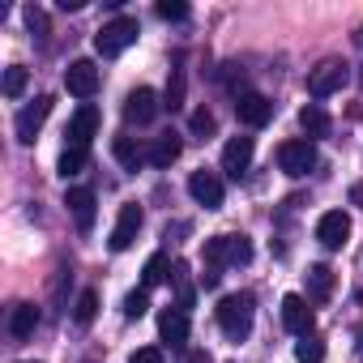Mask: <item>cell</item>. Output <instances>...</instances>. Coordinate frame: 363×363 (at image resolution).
I'll return each instance as SVG.
<instances>
[{
    "label": "cell",
    "instance_id": "1",
    "mask_svg": "<svg viewBox=\"0 0 363 363\" xmlns=\"http://www.w3.org/2000/svg\"><path fill=\"white\" fill-rule=\"evenodd\" d=\"M252 316H257L252 295H227V299L218 303V325H223V333H227L231 342H244V337L252 333Z\"/></svg>",
    "mask_w": 363,
    "mask_h": 363
},
{
    "label": "cell",
    "instance_id": "2",
    "mask_svg": "<svg viewBox=\"0 0 363 363\" xmlns=\"http://www.w3.org/2000/svg\"><path fill=\"white\" fill-rule=\"evenodd\" d=\"M137 18H111L99 35H94V52L99 56H120V52H128L133 43H137Z\"/></svg>",
    "mask_w": 363,
    "mask_h": 363
},
{
    "label": "cell",
    "instance_id": "3",
    "mask_svg": "<svg viewBox=\"0 0 363 363\" xmlns=\"http://www.w3.org/2000/svg\"><path fill=\"white\" fill-rule=\"evenodd\" d=\"M278 167L286 171V175H308L312 167H316V145L308 141V137H299V141H282L278 145Z\"/></svg>",
    "mask_w": 363,
    "mask_h": 363
},
{
    "label": "cell",
    "instance_id": "4",
    "mask_svg": "<svg viewBox=\"0 0 363 363\" xmlns=\"http://www.w3.org/2000/svg\"><path fill=\"white\" fill-rule=\"evenodd\" d=\"M346 86V65L342 60H320L312 73H308V94L312 99H329Z\"/></svg>",
    "mask_w": 363,
    "mask_h": 363
},
{
    "label": "cell",
    "instance_id": "5",
    "mask_svg": "<svg viewBox=\"0 0 363 363\" xmlns=\"http://www.w3.org/2000/svg\"><path fill=\"white\" fill-rule=\"evenodd\" d=\"M189 193H193V201H197V206H206V210H218V206H223V197H227L223 175H214V171H206V167L189 175Z\"/></svg>",
    "mask_w": 363,
    "mask_h": 363
},
{
    "label": "cell",
    "instance_id": "6",
    "mask_svg": "<svg viewBox=\"0 0 363 363\" xmlns=\"http://www.w3.org/2000/svg\"><path fill=\"white\" fill-rule=\"evenodd\" d=\"M52 116V94H39L35 103H26L22 111H18V120H13V133H18V141H35V133L43 128V120Z\"/></svg>",
    "mask_w": 363,
    "mask_h": 363
},
{
    "label": "cell",
    "instance_id": "7",
    "mask_svg": "<svg viewBox=\"0 0 363 363\" xmlns=\"http://www.w3.org/2000/svg\"><path fill=\"white\" fill-rule=\"evenodd\" d=\"M235 116H240V124L261 128V124L274 120V103L265 94H257V90H244V94H235Z\"/></svg>",
    "mask_w": 363,
    "mask_h": 363
},
{
    "label": "cell",
    "instance_id": "8",
    "mask_svg": "<svg viewBox=\"0 0 363 363\" xmlns=\"http://www.w3.org/2000/svg\"><path fill=\"white\" fill-rule=\"evenodd\" d=\"M65 90L77 94V99H94V90H99V65L94 60H73L65 69Z\"/></svg>",
    "mask_w": 363,
    "mask_h": 363
},
{
    "label": "cell",
    "instance_id": "9",
    "mask_svg": "<svg viewBox=\"0 0 363 363\" xmlns=\"http://www.w3.org/2000/svg\"><path fill=\"white\" fill-rule=\"evenodd\" d=\"M158 111H162V99H158L150 86H137V90L124 99V120H128V124H150Z\"/></svg>",
    "mask_w": 363,
    "mask_h": 363
},
{
    "label": "cell",
    "instance_id": "10",
    "mask_svg": "<svg viewBox=\"0 0 363 363\" xmlns=\"http://www.w3.org/2000/svg\"><path fill=\"white\" fill-rule=\"evenodd\" d=\"M316 240H320V248L337 252V248L350 240V218H346V210H329V214H320V223H316Z\"/></svg>",
    "mask_w": 363,
    "mask_h": 363
},
{
    "label": "cell",
    "instance_id": "11",
    "mask_svg": "<svg viewBox=\"0 0 363 363\" xmlns=\"http://www.w3.org/2000/svg\"><path fill=\"white\" fill-rule=\"evenodd\" d=\"M252 154H257V141H252V137H231V141L223 145V171H227L231 179H240V175L252 167Z\"/></svg>",
    "mask_w": 363,
    "mask_h": 363
},
{
    "label": "cell",
    "instance_id": "12",
    "mask_svg": "<svg viewBox=\"0 0 363 363\" xmlns=\"http://www.w3.org/2000/svg\"><path fill=\"white\" fill-rule=\"evenodd\" d=\"M137 231H141V206H120V218H116V231H111V252H128L133 248V240H137Z\"/></svg>",
    "mask_w": 363,
    "mask_h": 363
},
{
    "label": "cell",
    "instance_id": "13",
    "mask_svg": "<svg viewBox=\"0 0 363 363\" xmlns=\"http://www.w3.org/2000/svg\"><path fill=\"white\" fill-rule=\"evenodd\" d=\"M282 329L295 333V337H308V333H312V308H308V295H286V299H282Z\"/></svg>",
    "mask_w": 363,
    "mask_h": 363
},
{
    "label": "cell",
    "instance_id": "14",
    "mask_svg": "<svg viewBox=\"0 0 363 363\" xmlns=\"http://www.w3.org/2000/svg\"><path fill=\"white\" fill-rule=\"evenodd\" d=\"M94 133H99V107H94V103H82V107L73 111L65 137H69V145H90Z\"/></svg>",
    "mask_w": 363,
    "mask_h": 363
},
{
    "label": "cell",
    "instance_id": "15",
    "mask_svg": "<svg viewBox=\"0 0 363 363\" xmlns=\"http://www.w3.org/2000/svg\"><path fill=\"white\" fill-rule=\"evenodd\" d=\"M65 206H69V214H73V223H77L82 231L94 227V206H99V201H94L90 189H69V193H65Z\"/></svg>",
    "mask_w": 363,
    "mask_h": 363
},
{
    "label": "cell",
    "instance_id": "16",
    "mask_svg": "<svg viewBox=\"0 0 363 363\" xmlns=\"http://www.w3.org/2000/svg\"><path fill=\"white\" fill-rule=\"evenodd\" d=\"M158 333L167 346H184L189 342V312H179V308H167L158 316Z\"/></svg>",
    "mask_w": 363,
    "mask_h": 363
},
{
    "label": "cell",
    "instance_id": "17",
    "mask_svg": "<svg viewBox=\"0 0 363 363\" xmlns=\"http://www.w3.org/2000/svg\"><path fill=\"white\" fill-rule=\"evenodd\" d=\"M179 150H184V141H179L175 133H162V137H154V141H150L145 158H150L154 167H171V162L179 158Z\"/></svg>",
    "mask_w": 363,
    "mask_h": 363
},
{
    "label": "cell",
    "instance_id": "18",
    "mask_svg": "<svg viewBox=\"0 0 363 363\" xmlns=\"http://www.w3.org/2000/svg\"><path fill=\"white\" fill-rule=\"evenodd\" d=\"M333 295V269L329 265H312L308 269V299L312 303H325Z\"/></svg>",
    "mask_w": 363,
    "mask_h": 363
},
{
    "label": "cell",
    "instance_id": "19",
    "mask_svg": "<svg viewBox=\"0 0 363 363\" xmlns=\"http://www.w3.org/2000/svg\"><path fill=\"white\" fill-rule=\"evenodd\" d=\"M35 325H39V308L35 303H18L13 312H9V333L22 342V337H30L35 333Z\"/></svg>",
    "mask_w": 363,
    "mask_h": 363
},
{
    "label": "cell",
    "instance_id": "20",
    "mask_svg": "<svg viewBox=\"0 0 363 363\" xmlns=\"http://www.w3.org/2000/svg\"><path fill=\"white\" fill-rule=\"evenodd\" d=\"M111 150H116V162H120L124 171H137V167L145 162V150H141L133 137H116V141H111Z\"/></svg>",
    "mask_w": 363,
    "mask_h": 363
},
{
    "label": "cell",
    "instance_id": "21",
    "mask_svg": "<svg viewBox=\"0 0 363 363\" xmlns=\"http://www.w3.org/2000/svg\"><path fill=\"white\" fill-rule=\"evenodd\" d=\"M171 269H175V265H171L162 252H154V257L145 261V269H141V286L150 291V286H162V282H171Z\"/></svg>",
    "mask_w": 363,
    "mask_h": 363
},
{
    "label": "cell",
    "instance_id": "22",
    "mask_svg": "<svg viewBox=\"0 0 363 363\" xmlns=\"http://www.w3.org/2000/svg\"><path fill=\"white\" fill-rule=\"evenodd\" d=\"M299 128L308 133V141H312V137H325V133H329V116H325V107L308 103V107L299 111Z\"/></svg>",
    "mask_w": 363,
    "mask_h": 363
},
{
    "label": "cell",
    "instance_id": "23",
    "mask_svg": "<svg viewBox=\"0 0 363 363\" xmlns=\"http://www.w3.org/2000/svg\"><path fill=\"white\" fill-rule=\"evenodd\" d=\"M82 167H86V145H65V154L56 158V171H60V179H73V175H82Z\"/></svg>",
    "mask_w": 363,
    "mask_h": 363
},
{
    "label": "cell",
    "instance_id": "24",
    "mask_svg": "<svg viewBox=\"0 0 363 363\" xmlns=\"http://www.w3.org/2000/svg\"><path fill=\"white\" fill-rule=\"evenodd\" d=\"M295 359H299V363H320V359H325V337H316V333L299 337V342H295Z\"/></svg>",
    "mask_w": 363,
    "mask_h": 363
},
{
    "label": "cell",
    "instance_id": "25",
    "mask_svg": "<svg viewBox=\"0 0 363 363\" xmlns=\"http://www.w3.org/2000/svg\"><path fill=\"white\" fill-rule=\"evenodd\" d=\"M162 107H167V111H179V107H184V69H171V82H167V94H162Z\"/></svg>",
    "mask_w": 363,
    "mask_h": 363
},
{
    "label": "cell",
    "instance_id": "26",
    "mask_svg": "<svg viewBox=\"0 0 363 363\" xmlns=\"http://www.w3.org/2000/svg\"><path fill=\"white\" fill-rule=\"evenodd\" d=\"M227 261L231 265H248L252 261V240L248 235H227Z\"/></svg>",
    "mask_w": 363,
    "mask_h": 363
},
{
    "label": "cell",
    "instance_id": "27",
    "mask_svg": "<svg viewBox=\"0 0 363 363\" xmlns=\"http://www.w3.org/2000/svg\"><path fill=\"white\" fill-rule=\"evenodd\" d=\"M94 316H99V295H94V291H82L77 303H73V320H77V325H90Z\"/></svg>",
    "mask_w": 363,
    "mask_h": 363
},
{
    "label": "cell",
    "instance_id": "28",
    "mask_svg": "<svg viewBox=\"0 0 363 363\" xmlns=\"http://www.w3.org/2000/svg\"><path fill=\"white\" fill-rule=\"evenodd\" d=\"M223 265H231L227 261V235H214V240H206V269H223Z\"/></svg>",
    "mask_w": 363,
    "mask_h": 363
},
{
    "label": "cell",
    "instance_id": "29",
    "mask_svg": "<svg viewBox=\"0 0 363 363\" xmlns=\"http://www.w3.org/2000/svg\"><path fill=\"white\" fill-rule=\"evenodd\" d=\"M145 312H150V291H145V286L128 291V295H124V316L137 320V316H145Z\"/></svg>",
    "mask_w": 363,
    "mask_h": 363
},
{
    "label": "cell",
    "instance_id": "30",
    "mask_svg": "<svg viewBox=\"0 0 363 363\" xmlns=\"http://www.w3.org/2000/svg\"><path fill=\"white\" fill-rule=\"evenodd\" d=\"M26 82H30V73H26L22 65H9V69H5V94H9V99H18V94L26 90Z\"/></svg>",
    "mask_w": 363,
    "mask_h": 363
},
{
    "label": "cell",
    "instance_id": "31",
    "mask_svg": "<svg viewBox=\"0 0 363 363\" xmlns=\"http://www.w3.org/2000/svg\"><path fill=\"white\" fill-rule=\"evenodd\" d=\"M158 18L162 22H184L189 18V5H184V0H158Z\"/></svg>",
    "mask_w": 363,
    "mask_h": 363
},
{
    "label": "cell",
    "instance_id": "32",
    "mask_svg": "<svg viewBox=\"0 0 363 363\" xmlns=\"http://www.w3.org/2000/svg\"><path fill=\"white\" fill-rule=\"evenodd\" d=\"M193 133H214V111L210 107H197L193 111Z\"/></svg>",
    "mask_w": 363,
    "mask_h": 363
},
{
    "label": "cell",
    "instance_id": "33",
    "mask_svg": "<svg viewBox=\"0 0 363 363\" xmlns=\"http://www.w3.org/2000/svg\"><path fill=\"white\" fill-rule=\"evenodd\" d=\"M26 26H30V30H35V35H48V13H43V9H35V5H30V9H26Z\"/></svg>",
    "mask_w": 363,
    "mask_h": 363
},
{
    "label": "cell",
    "instance_id": "34",
    "mask_svg": "<svg viewBox=\"0 0 363 363\" xmlns=\"http://www.w3.org/2000/svg\"><path fill=\"white\" fill-rule=\"evenodd\" d=\"M128 363H162V350L158 346H141V350L128 354Z\"/></svg>",
    "mask_w": 363,
    "mask_h": 363
},
{
    "label": "cell",
    "instance_id": "35",
    "mask_svg": "<svg viewBox=\"0 0 363 363\" xmlns=\"http://www.w3.org/2000/svg\"><path fill=\"white\" fill-rule=\"evenodd\" d=\"M189 363H210V354H193V359H189Z\"/></svg>",
    "mask_w": 363,
    "mask_h": 363
},
{
    "label": "cell",
    "instance_id": "36",
    "mask_svg": "<svg viewBox=\"0 0 363 363\" xmlns=\"http://www.w3.org/2000/svg\"><path fill=\"white\" fill-rule=\"evenodd\" d=\"M354 346H359V354H363V329H359V333H354Z\"/></svg>",
    "mask_w": 363,
    "mask_h": 363
}]
</instances>
